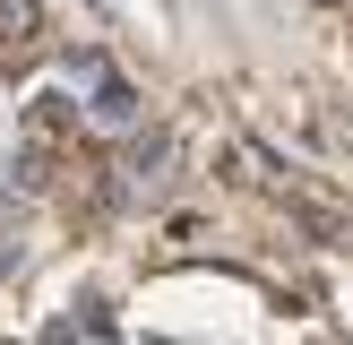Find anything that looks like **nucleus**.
Segmentation results:
<instances>
[{
	"label": "nucleus",
	"mask_w": 353,
	"mask_h": 345,
	"mask_svg": "<svg viewBox=\"0 0 353 345\" xmlns=\"http://www.w3.org/2000/svg\"><path fill=\"white\" fill-rule=\"evenodd\" d=\"M86 78H95V103H86V112H95L103 130H130V121H138V95H130V78H112V69H86Z\"/></svg>",
	"instance_id": "f257e3e1"
},
{
	"label": "nucleus",
	"mask_w": 353,
	"mask_h": 345,
	"mask_svg": "<svg viewBox=\"0 0 353 345\" xmlns=\"http://www.w3.org/2000/svg\"><path fill=\"white\" fill-rule=\"evenodd\" d=\"M43 26V0H0V52H26Z\"/></svg>",
	"instance_id": "f03ea898"
},
{
	"label": "nucleus",
	"mask_w": 353,
	"mask_h": 345,
	"mask_svg": "<svg viewBox=\"0 0 353 345\" xmlns=\"http://www.w3.org/2000/svg\"><path fill=\"white\" fill-rule=\"evenodd\" d=\"M164 164H172V138H164V130L130 147V181H164Z\"/></svg>",
	"instance_id": "7ed1b4c3"
},
{
	"label": "nucleus",
	"mask_w": 353,
	"mask_h": 345,
	"mask_svg": "<svg viewBox=\"0 0 353 345\" xmlns=\"http://www.w3.org/2000/svg\"><path fill=\"white\" fill-rule=\"evenodd\" d=\"M0 216H9V190H0Z\"/></svg>",
	"instance_id": "20e7f679"
}]
</instances>
